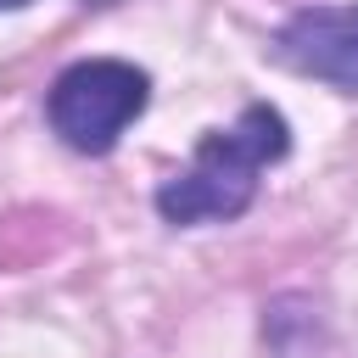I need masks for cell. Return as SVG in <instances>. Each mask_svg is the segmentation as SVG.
Here are the masks:
<instances>
[{
	"instance_id": "3957f363",
	"label": "cell",
	"mask_w": 358,
	"mask_h": 358,
	"mask_svg": "<svg viewBox=\"0 0 358 358\" xmlns=\"http://www.w3.org/2000/svg\"><path fill=\"white\" fill-rule=\"evenodd\" d=\"M274 56L336 90H358V6H308L274 34Z\"/></svg>"
},
{
	"instance_id": "6da1fadb",
	"label": "cell",
	"mask_w": 358,
	"mask_h": 358,
	"mask_svg": "<svg viewBox=\"0 0 358 358\" xmlns=\"http://www.w3.org/2000/svg\"><path fill=\"white\" fill-rule=\"evenodd\" d=\"M291 151V129L274 106H246L229 129L201 134L196 157L157 190L168 224H229L252 207L257 173Z\"/></svg>"
},
{
	"instance_id": "7a4b0ae2",
	"label": "cell",
	"mask_w": 358,
	"mask_h": 358,
	"mask_svg": "<svg viewBox=\"0 0 358 358\" xmlns=\"http://www.w3.org/2000/svg\"><path fill=\"white\" fill-rule=\"evenodd\" d=\"M145 101H151V78L134 62L90 56V62H73L50 84L45 117L62 134V145H73L84 157H106L117 145V134L145 112Z\"/></svg>"
},
{
	"instance_id": "277c9868",
	"label": "cell",
	"mask_w": 358,
	"mask_h": 358,
	"mask_svg": "<svg viewBox=\"0 0 358 358\" xmlns=\"http://www.w3.org/2000/svg\"><path fill=\"white\" fill-rule=\"evenodd\" d=\"M22 6H28V0H0V11H22Z\"/></svg>"
}]
</instances>
